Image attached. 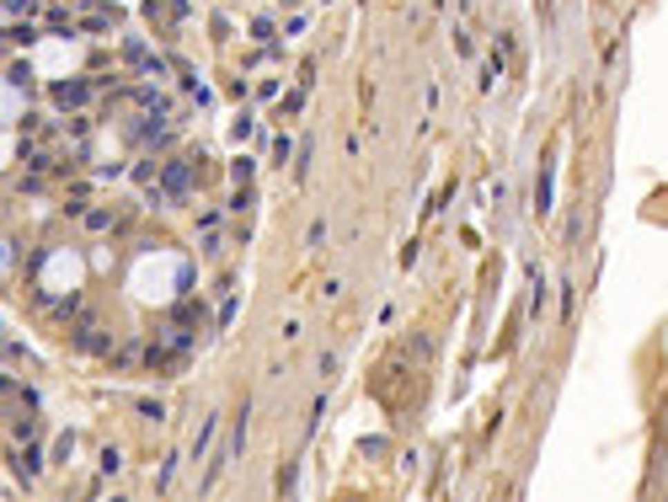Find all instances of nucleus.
Wrapping results in <instances>:
<instances>
[{
    "label": "nucleus",
    "mask_w": 668,
    "mask_h": 502,
    "mask_svg": "<svg viewBox=\"0 0 668 502\" xmlns=\"http://www.w3.org/2000/svg\"><path fill=\"white\" fill-rule=\"evenodd\" d=\"M166 187H171V198L193 193V177H187V166H171V171H166Z\"/></svg>",
    "instance_id": "f257e3e1"
},
{
    "label": "nucleus",
    "mask_w": 668,
    "mask_h": 502,
    "mask_svg": "<svg viewBox=\"0 0 668 502\" xmlns=\"http://www.w3.org/2000/svg\"><path fill=\"white\" fill-rule=\"evenodd\" d=\"M81 347H91V353H107V331H91V326H86V331H81Z\"/></svg>",
    "instance_id": "f03ea898"
},
{
    "label": "nucleus",
    "mask_w": 668,
    "mask_h": 502,
    "mask_svg": "<svg viewBox=\"0 0 668 502\" xmlns=\"http://www.w3.org/2000/svg\"><path fill=\"white\" fill-rule=\"evenodd\" d=\"M59 102H64V107H81V102H86V91H81V86H64V91H59Z\"/></svg>",
    "instance_id": "7ed1b4c3"
},
{
    "label": "nucleus",
    "mask_w": 668,
    "mask_h": 502,
    "mask_svg": "<svg viewBox=\"0 0 668 502\" xmlns=\"http://www.w3.org/2000/svg\"><path fill=\"white\" fill-rule=\"evenodd\" d=\"M6 6H11L17 17H32V0H6Z\"/></svg>",
    "instance_id": "20e7f679"
},
{
    "label": "nucleus",
    "mask_w": 668,
    "mask_h": 502,
    "mask_svg": "<svg viewBox=\"0 0 668 502\" xmlns=\"http://www.w3.org/2000/svg\"><path fill=\"white\" fill-rule=\"evenodd\" d=\"M0 273H6V246H0Z\"/></svg>",
    "instance_id": "39448f33"
}]
</instances>
